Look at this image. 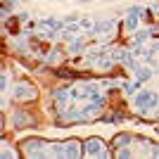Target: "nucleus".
<instances>
[{
    "mask_svg": "<svg viewBox=\"0 0 159 159\" xmlns=\"http://www.w3.org/2000/svg\"><path fill=\"white\" fill-rule=\"evenodd\" d=\"M12 100H14V102H19V105H24V102H36V100H38V88L33 86L29 79H21V81L14 83Z\"/></svg>",
    "mask_w": 159,
    "mask_h": 159,
    "instance_id": "nucleus-1",
    "label": "nucleus"
},
{
    "mask_svg": "<svg viewBox=\"0 0 159 159\" xmlns=\"http://www.w3.org/2000/svg\"><path fill=\"white\" fill-rule=\"evenodd\" d=\"M114 154V150H107V145H105V140L102 138H88V140H83V157H88V159H95V157H102V159H107V157H112Z\"/></svg>",
    "mask_w": 159,
    "mask_h": 159,
    "instance_id": "nucleus-2",
    "label": "nucleus"
},
{
    "mask_svg": "<svg viewBox=\"0 0 159 159\" xmlns=\"http://www.w3.org/2000/svg\"><path fill=\"white\" fill-rule=\"evenodd\" d=\"M45 145H48V140L43 138H26V140H21L19 152L26 159H38V157H45Z\"/></svg>",
    "mask_w": 159,
    "mask_h": 159,
    "instance_id": "nucleus-3",
    "label": "nucleus"
},
{
    "mask_svg": "<svg viewBox=\"0 0 159 159\" xmlns=\"http://www.w3.org/2000/svg\"><path fill=\"white\" fill-rule=\"evenodd\" d=\"M38 124V116L31 114L29 109H14L12 112V126L17 131H26V128H33Z\"/></svg>",
    "mask_w": 159,
    "mask_h": 159,
    "instance_id": "nucleus-4",
    "label": "nucleus"
},
{
    "mask_svg": "<svg viewBox=\"0 0 159 159\" xmlns=\"http://www.w3.org/2000/svg\"><path fill=\"white\" fill-rule=\"evenodd\" d=\"M133 105H135V109H152L159 105V95L154 90H143L133 98Z\"/></svg>",
    "mask_w": 159,
    "mask_h": 159,
    "instance_id": "nucleus-5",
    "label": "nucleus"
},
{
    "mask_svg": "<svg viewBox=\"0 0 159 159\" xmlns=\"http://www.w3.org/2000/svg\"><path fill=\"white\" fill-rule=\"evenodd\" d=\"M93 36H100V38H112L116 33V21L114 19H102V21H95L93 26Z\"/></svg>",
    "mask_w": 159,
    "mask_h": 159,
    "instance_id": "nucleus-6",
    "label": "nucleus"
},
{
    "mask_svg": "<svg viewBox=\"0 0 159 159\" xmlns=\"http://www.w3.org/2000/svg\"><path fill=\"white\" fill-rule=\"evenodd\" d=\"M145 12L140 5H133V7H128V12H126V31L131 33H135L138 31V21H140V14Z\"/></svg>",
    "mask_w": 159,
    "mask_h": 159,
    "instance_id": "nucleus-7",
    "label": "nucleus"
},
{
    "mask_svg": "<svg viewBox=\"0 0 159 159\" xmlns=\"http://www.w3.org/2000/svg\"><path fill=\"white\" fill-rule=\"evenodd\" d=\"M62 145H64V157L66 159H79V157H83V143H81V140L69 138V140H64Z\"/></svg>",
    "mask_w": 159,
    "mask_h": 159,
    "instance_id": "nucleus-8",
    "label": "nucleus"
},
{
    "mask_svg": "<svg viewBox=\"0 0 159 159\" xmlns=\"http://www.w3.org/2000/svg\"><path fill=\"white\" fill-rule=\"evenodd\" d=\"M131 143H133L131 133H119V135H114V138H112L109 147H112V150H119V147H126V145H131Z\"/></svg>",
    "mask_w": 159,
    "mask_h": 159,
    "instance_id": "nucleus-9",
    "label": "nucleus"
},
{
    "mask_svg": "<svg viewBox=\"0 0 159 159\" xmlns=\"http://www.w3.org/2000/svg\"><path fill=\"white\" fill-rule=\"evenodd\" d=\"M45 157H64V145H62V143H50V140H48Z\"/></svg>",
    "mask_w": 159,
    "mask_h": 159,
    "instance_id": "nucleus-10",
    "label": "nucleus"
},
{
    "mask_svg": "<svg viewBox=\"0 0 159 159\" xmlns=\"http://www.w3.org/2000/svg\"><path fill=\"white\" fill-rule=\"evenodd\" d=\"M145 19L152 21V24H159V2H152V5L145 10Z\"/></svg>",
    "mask_w": 159,
    "mask_h": 159,
    "instance_id": "nucleus-11",
    "label": "nucleus"
},
{
    "mask_svg": "<svg viewBox=\"0 0 159 159\" xmlns=\"http://www.w3.org/2000/svg\"><path fill=\"white\" fill-rule=\"evenodd\" d=\"M147 38H152V36H150V29H147V31H135V36H133V48L138 50Z\"/></svg>",
    "mask_w": 159,
    "mask_h": 159,
    "instance_id": "nucleus-12",
    "label": "nucleus"
},
{
    "mask_svg": "<svg viewBox=\"0 0 159 159\" xmlns=\"http://www.w3.org/2000/svg\"><path fill=\"white\" fill-rule=\"evenodd\" d=\"M62 57H64V52H62L60 48H57V50H50V52H48L45 62H48V64H60V62H62Z\"/></svg>",
    "mask_w": 159,
    "mask_h": 159,
    "instance_id": "nucleus-13",
    "label": "nucleus"
},
{
    "mask_svg": "<svg viewBox=\"0 0 159 159\" xmlns=\"http://www.w3.org/2000/svg\"><path fill=\"white\" fill-rule=\"evenodd\" d=\"M83 48H86V40H83V38H76L71 45H69V55H79V52H83Z\"/></svg>",
    "mask_w": 159,
    "mask_h": 159,
    "instance_id": "nucleus-14",
    "label": "nucleus"
},
{
    "mask_svg": "<svg viewBox=\"0 0 159 159\" xmlns=\"http://www.w3.org/2000/svg\"><path fill=\"white\" fill-rule=\"evenodd\" d=\"M102 119H105V121H109V124H119V121H124V114L114 112V114H105Z\"/></svg>",
    "mask_w": 159,
    "mask_h": 159,
    "instance_id": "nucleus-15",
    "label": "nucleus"
},
{
    "mask_svg": "<svg viewBox=\"0 0 159 159\" xmlns=\"http://www.w3.org/2000/svg\"><path fill=\"white\" fill-rule=\"evenodd\" d=\"M135 76H138L140 81H147V79H150V76H152V71H150L147 66H140L138 71H135Z\"/></svg>",
    "mask_w": 159,
    "mask_h": 159,
    "instance_id": "nucleus-16",
    "label": "nucleus"
},
{
    "mask_svg": "<svg viewBox=\"0 0 159 159\" xmlns=\"http://www.w3.org/2000/svg\"><path fill=\"white\" fill-rule=\"evenodd\" d=\"M79 26H81V31H93L95 24L90 19H79Z\"/></svg>",
    "mask_w": 159,
    "mask_h": 159,
    "instance_id": "nucleus-17",
    "label": "nucleus"
},
{
    "mask_svg": "<svg viewBox=\"0 0 159 159\" xmlns=\"http://www.w3.org/2000/svg\"><path fill=\"white\" fill-rule=\"evenodd\" d=\"M10 10H12V0H5V2H2V10H0V14H2V17H10Z\"/></svg>",
    "mask_w": 159,
    "mask_h": 159,
    "instance_id": "nucleus-18",
    "label": "nucleus"
},
{
    "mask_svg": "<svg viewBox=\"0 0 159 159\" xmlns=\"http://www.w3.org/2000/svg\"><path fill=\"white\" fill-rule=\"evenodd\" d=\"M7 83H10V76H7V71H5L2 79H0V90H7Z\"/></svg>",
    "mask_w": 159,
    "mask_h": 159,
    "instance_id": "nucleus-19",
    "label": "nucleus"
}]
</instances>
